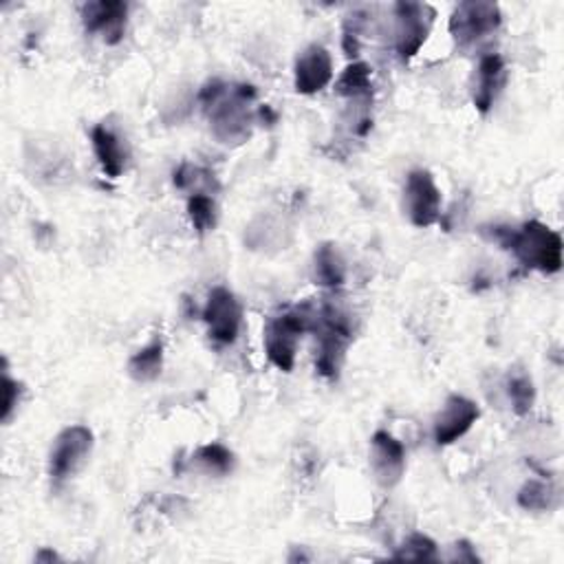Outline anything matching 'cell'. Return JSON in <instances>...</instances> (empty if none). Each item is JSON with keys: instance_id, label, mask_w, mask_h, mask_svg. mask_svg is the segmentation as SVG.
<instances>
[{"instance_id": "6da1fadb", "label": "cell", "mask_w": 564, "mask_h": 564, "mask_svg": "<svg viewBox=\"0 0 564 564\" xmlns=\"http://www.w3.org/2000/svg\"><path fill=\"white\" fill-rule=\"evenodd\" d=\"M256 100V89L249 84L229 87L221 80L207 82L201 93L199 102L210 117V126L214 137L221 144L238 146L249 139L251 135V111L249 104Z\"/></svg>"}, {"instance_id": "7a4b0ae2", "label": "cell", "mask_w": 564, "mask_h": 564, "mask_svg": "<svg viewBox=\"0 0 564 564\" xmlns=\"http://www.w3.org/2000/svg\"><path fill=\"white\" fill-rule=\"evenodd\" d=\"M494 238L529 269L542 273H557L562 269V236L540 221H529L520 229L494 227Z\"/></svg>"}, {"instance_id": "3957f363", "label": "cell", "mask_w": 564, "mask_h": 564, "mask_svg": "<svg viewBox=\"0 0 564 564\" xmlns=\"http://www.w3.org/2000/svg\"><path fill=\"white\" fill-rule=\"evenodd\" d=\"M314 327H316V312L312 309V305L298 307L294 312L273 318L264 329V351L269 362L282 373H290L296 364L298 342L303 334L314 331Z\"/></svg>"}, {"instance_id": "277c9868", "label": "cell", "mask_w": 564, "mask_h": 564, "mask_svg": "<svg viewBox=\"0 0 564 564\" xmlns=\"http://www.w3.org/2000/svg\"><path fill=\"white\" fill-rule=\"evenodd\" d=\"M316 331H320V351L316 358V369L323 377H338L349 342L353 340L351 318L336 307L334 303H325L320 312H316Z\"/></svg>"}, {"instance_id": "5b68a950", "label": "cell", "mask_w": 564, "mask_h": 564, "mask_svg": "<svg viewBox=\"0 0 564 564\" xmlns=\"http://www.w3.org/2000/svg\"><path fill=\"white\" fill-rule=\"evenodd\" d=\"M503 23L496 3L485 0H467L461 3L450 19V34L459 47H472L492 36Z\"/></svg>"}, {"instance_id": "8992f818", "label": "cell", "mask_w": 564, "mask_h": 564, "mask_svg": "<svg viewBox=\"0 0 564 564\" xmlns=\"http://www.w3.org/2000/svg\"><path fill=\"white\" fill-rule=\"evenodd\" d=\"M435 23V10L426 3L395 5V49L399 60L408 63L426 45Z\"/></svg>"}, {"instance_id": "52a82bcc", "label": "cell", "mask_w": 564, "mask_h": 564, "mask_svg": "<svg viewBox=\"0 0 564 564\" xmlns=\"http://www.w3.org/2000/svg\"><path fill=\"white\" fill-rule=\"evenodd\" d=\"M93 450V432L84 426L65 428L52 450L49 472L56 483L71 478L89 459Z\"/></svg>"}, {"instance_id": "ba28073f", "label": "cell", "mask_w": 564, "mask_h": 564, "mask_svg": "<svg viewBox=\"0 0 564 564\" xmlns=\"http://www.w3.org/2000/svg\"><path fill=\"white\" fill-rule=\"evenodd\" d=\"M404 207L415 227H430L441 216V190L428 170H413L404 188Z\"/></svg>"}, {"instance_id": "9c48e42d", "label": "cell", "mask_w": 564, "mask_h": 564, "mask_svg": "<svg viewBox=\"0 0 564 564\" xmlns=\"http://www.w3.org/2000/svg\"><path fill=\"white\" fill-rule=\"evenodd\" d=\"M203 320L207 325L212 340H216L218 345H234L242 325L240 303L229 290L216 287L207 298Z\"/></svg>"}, {"instance_id": "30bf717a", "label": "cell", "mask_w": 564, "mask_h": 564, "mask_svg": "<svg viewBox=\"0 0 564 564\" xmlns=\"http://www.w3.org/2000/svg\"><path fill=\"white\" fill-rule=\"evenodd\" d=\"M481 408L463 397V395H450L441 408V413L435 419V441L437 445H450L465 437L472 426L478 421Z\"/></svg>"}, {"instance_id": "8fae6325", "label": "cell", "mask_w": 564, "mask_h": 564, "mask_svg": "<svg viewBox=\"0 0 564 564\" xmlns=\"http://www.w3.org/2000/svg\"><path fill=\"white\" fill-rule=\"evenodd\" d=\"M371 465L377 483L386 489L395 487L406 472V448L391 432L377 430L371 439Z\"/></svg>"}, {"instance_id": "7c38bea8", "label": "cell", "mask_w": 564, "mask_h": 564, "mask_svg": "<svg viewBox=\"0 0 564 564\" xmlns=\"http://www.w3.org/2000/svg\"><path fill=\"white\" fill-rule=\"evenodd\" d=\"M128 5L122 0H98L82 8V23L89 34H100L106 45H117L124 38Z\"/></svg>"}, {"instance_id": "4fadbf2b", "label": "cell", "mask_w": 564, "mask_h": 564, "mask_svg": "<svg viewBox=\"0 0 564 564\" xmlns=\"http://www.w3.org/2000/svg\"><path fill=\"white\" fill-rule=\"evenodd\" d=\"M331 80H334L331 54L320 45L307 47L296 60V69H294L296 91L301 95H316L323 89H327Z\"/></svg>"}, {"instance_id": "5bb4252c", "label": "cell", "mask_w": 564, "mask_h": 564, "mask_svg": "<svg viewBox=\"0 0 564 564\" xmlns=\"http://www.w3.org/2000/svg\"><path fill=\"white\" fill-rule=\"evenodd\" d=\"M507 80L505 63L498 54H487L478 63L476 84H474V106L478 113H489L494 102L498 100Z\"/></svg>"}, {"instance_id": "9a60e30c", "label": "cell", "mask_w": 564, "mask_h": 564, "mask_svg": "<svg viewBox=\"0 0 564 564\" xmlns=\"http://www.w3.org/2000/svg\"><path fill=\"white\" fill-rule=\"evenodd\" d=\"M91 144H93V153H95L104 174L111 179H117L126 170V163H128V148L122 142V137L115 131H111L109 126L98 124L91 131Z\"/></svg>"}, {"instance_id": "2e32d148", "label": "cell", "mask_w": 564, "mask_h": 564, "mask_svg": "<svg viewBox=\"0 0 564 564\" xmlns=\"http://www.w3.org/2000/svg\"><path fill=\"white\" fill-rule=\"evenodd\" d=\"M345 280H347V267L340 251L336 249V245L325 242L316 251V282L323 287L336 290L345 285Z\"/></svg>"}, {"instance_id": "e0dca14e", "label": "cell", "mask_w": 564, "mask_h": 564, "mask_svg": "<svg viewBox=\"0 0 564 564\" xmlns=\"http://www.w3.org/2000/svg\"><path fill=\"white\" fill-rule=\"evenodd\" d=\"M336 93L349 100H369L373 95V69L366 63L349 65L336 82Z\"/></svg>"}, {"instance_id": "ac0fdd59", "label": "cell", "mask_w": 564, "mask_h": 564, "mask_svg": "<svg viewBox=\"0 0 564 564\" xmlns=\"http://www.w3.org/2000/svg\"><path fill=\"white\" fill-rule=\"evenodd\" d=\"M163 369V345L161 340H153L148 347L137 351L128 362V375L135 382H155Z\"/></svg>"}, {"instance_id": "d6986e66", "label": "cell", "mask_w": 564, "mask_h": 564, "mask_svg": "<svg viewBox=\"0 0 564 564\" xmlns=\"http://www.w3.org/2000/svg\"><path fill=\"white\" fill-rule=\"evenodd\" d=\"M188 216H190L196 232H201V234L212 232L216 227V221H218L214 199L205 192H194L188 199Z\"/></svg>"}, {"instance_id": "ffe728a7", "label": "cell", "mask_w": 564, "mask_h": 564, "mask_svg": "<svg viewBox=\"0 0 564 564\" xmlns=\"http://www.w3.org/2000/svg\"><path fill=\"white\" fill-rule=\"evenodd\" d=\"M194 461L214 476H225L234 470V454L221 443H207L196 450Z\"/></svg>"}, {"instance_id": "44dd1931", "label": "cell", "mask_w": 564, "mask_h": 564, "mask_svg": "<svg viewBox=\"0 0 564 564\" xmlns=\"http://www.w3.org/2000/svg\"><path fill=\"white\" fill-rule=\"evenodd\" d=\"M555 489L544 481H529L518 492V505L527 511H546L555 505Z\"/></svg>"}, {"instance_id": "7402d4cb", "label": "cell", "mask_w": 564, "mask_h": 564, "mask_svg": "<svg viewBox=\"0 0 564 564\" xmlns=\"http://www.w3.org/2000/svg\"><path fill=\"white\" fill-rule=\"evenodd\" d=\"M507 395L516 415H527L535 402V388L527 373H511L507 380Z\"/></svg>"}, {"instance_id": "603a6c76", "label": "cell", "mask_w": 564, "mask_h": 564, "mask_svg": "<svg viewBox=\"0 0 564 564\" xmlns=\"http://www.w3.org/2000/svg\"><path fill=\"white\" fill-rule=\"evenodd\" d=\"M397 560H437V544L424 533H413L395 553Z\"/></svg>"}, {"instance_id": "cb8c5ba5", "label": "cell", "mask_w": 564, "mask_h": 564, "mask_svg": "<svg viewBox=\"0 0 564 564\" xmlns=\"http://www.w3.org/2000/svg\"><path fill=\"white\" fill-rule=\"evenodd\" d=\"M21 393H23V386L19 382H14L5 369L3 373V413H0V417H3V421H10L19 402H21Z\"/></svg>"}, {"instance_id": "d4e9b609", "label": "cell", "mask_w": 564, "mask_h": 564, "mask_svg": "<svg viewBox=\"0 0 564 564\" xmlns=\"http://www.w3.org/2000/svg\"><path fill=\"white\" fill-rule=\"evenodd\" d=\"M452 560L456 562H478L481 557L476 555V551L472 549V544L470 542H465V540H461V542H456L454 544V555H452Z\"/></svg>"}, {"instance_id": "484cf974", "label": "cell", "mask_w": 564, "mask_h": 564, "mask_svg": "<svg viewBox=\"0 0 564 564\" xmlns=\"http://www.w3.org/2000/svg\"><path fill=\"white\" fill-rule=\"evenodd\" d=\"M36 560H38V562H43V560H52V562H54V560H58V555H56L54 551H45V549H43V551L36 555Z\"/></svg>"}]
</instances>
